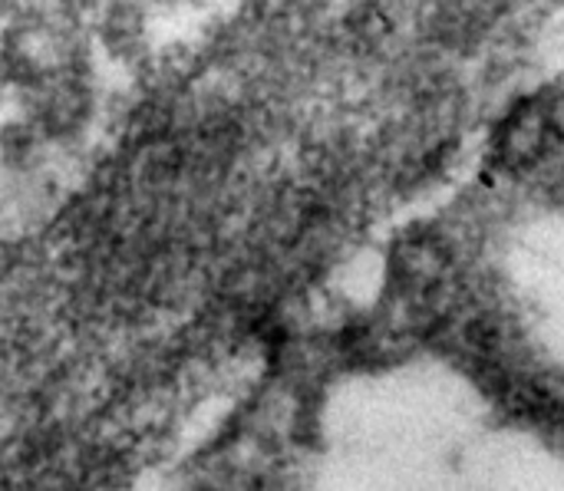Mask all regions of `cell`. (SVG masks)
Listing matches in <instances>:
<instances>
[{"mask_svg": "<svg viewBox=\"0 0 564 491\" xmlns=\"http://www.w3.org/2000/svg\"><path fill=\"white\" fill-rule=\"evenodd\" d=\"M23 7V0H0V26Z\"/></svg>", "mask_w": 564, "mask_h": 491, "instance_id": "4", "label": "cell"}, {"mask_svg": "<svg viewBox=\"0 0 564 491\" xmlns=\"http://www.w3.org/2000/svg\"><path fill=\"white\" fill-rule=\"evenodd\" d=\"M155 10H188V7H198L205 0H152Z\"/></svg>", "mask_w": 564, "mask_h": 491, "instance_id": "3", "label": "cell"}, {"mask_svg": "<svg viewBox=\"0 0 564 491\" xmlns=\"http://www.w3.org/2000/svg\"><path fill=\"white\" fill-rule=\"evenodd\" d=\"M152 0H102L99 10L89 17V33L96 50L109 63L132 66L152 50Z\"/></svg>", "mask_w": 564, "mask_h": 491, "instance_id": "1", "label": "cell"}, {"mask_svg": "<svg viewBox=\"0 0 564 491\" xmlns=\"http://www.w3.org/2000/svg\"><path fill=\"white\" fill-rule=\"evenodd\" d=\"M99 3L102 0H50V7L73 23H89V17L99 10Z\"/></svg>", "mask_w": 564, "mask_h": 491, "instance_id": "2", "label": "cell"}]
</instances>
